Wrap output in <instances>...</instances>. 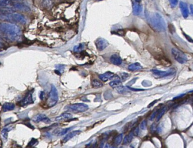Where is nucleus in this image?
I'll use <instances>...</instances> for the list:
<instances>
[{
	"mask_svg": "<svg viewBox=\"0 0 193 148\" xmlns=\"http://www.w3.org/2000/svg\"><path fill=\"white\" fill-rule=\"evenodd\" d=\"M0 31L12 41H18L21 39L22 31L17 25L8 22L0 23Z\"/></svg>",
	"mask_w": 193,
	"mask_h": 148,
	"instance_id": "nucleus-1",
	"label": "nucleus"
},
{
	"mask_svg": "<svg viewBox=\"0 0 193 148\" xmlns=\"http://www.w3.org/2000/svg\"><path fill=\"white\" fill-rule=\"evenodd\" d=\"M149 21L151 26L157 31L164 32L166 31L167 24L164 18L158 13H153L150 16Z\"/></svg>",
	"mask_w": 193,
	"mask_h": 148,
	"instance_id": "nucleus-2",
	"label": "nucleus"
},
{
	"mask_svg": "<svg viewBox=\"0 0 193 148\" xmlns=\"http://www.w3.org/2000/svg\"><path fill=\"white\" fill-rule=\"evenodd\" d=\"M59 100V95L56 87L54 85H52L49 96L47 101V105L49 107H53L57 103Z\"/></svg>",
	"mask_w": 193,
	"mask_h": 148,
	"instance_id": "nucleus-3",
	"label": "nucleus"
},
{
	"mask_svg": "<svg viewBox=\"0 0 193 148\" xmlns=\"http://www.w3.org/2000/svg\"><path fill=\"white\" fill-rule=\"evenodd\" d=\"M171 53L173 59L179 63L183 64H185L187 61V57L181 50L176 48H172Z\"/></svg>",
	"mask_w": 193,
	"mask_h": 148,
	"instance_id": "nucleus-4",
	"label": "nucleus"
},
{
	"mask_svg": "<svg viewBox=\"0 0 193 148\" xmlns=\"http://www.w3.org/2000/svg\"><path fill=\"white\" fill-rule=\"evenodd\" d=\"M89 106L84 103H76L71 105L68 107L69 110L76 113L84 112L89 109Z\"/></svg>",
	"mask_w": 193,
	"mask_h": 148,
	"instance_id": "nucleus-5",
	"label": "nucleus"
},
{
	"mask_svg": "<svg viewBox=\"0 0 193 148\" xmlns=\"http://www.w3.org/2000/svg\"><path fill=\"white\" fill-rule=\"evenodd\" d=\"M151 72L154 74L155 76L160 77V78H164L171 76L173 75L175 73V71L173 69H171L166 71H163L157 70V69H152L151 70Z\"/></svg>",
	"mask_w": 193,
	"mask_h": 148,
	"instance_id": "nucleus-6",
	"label": "nucleus"
},
{
	"mask_svg": "<svg viewBox=\"0 0 193 148\" xmlns=\"http://www.w3.org/2000/svg\"><path fill=\"white\" fill-rule=\"evenodd\" d=\"M33 91L34 90H31L27 93V94L24 97V98L22 100V101H20V105L24 106L34 103Z\"/></svg>",
	"mask_w": 193,
	"mask_h": 148,
	"instance_id": "nucleus-7",
	"label": "nucleus"
},
{
	"mask_svg": "<svg viewBox=\"0 0 193 148\" xmlns=\"http://www.w3.org/2000/svg\"><path fill=\"white\" fill-rule=\"evenodd\" d=\"M96 49L99 51H102L106 49L109 45V42H108L107 40H106L104 38H99L96 41Z\"/></svg>",
	"mask_w": 193,
	"mask_h": 148,
	"instance_id": "nucleus-8",
	"label": "nucleus"
},
{
	"mask_svg": "<svg viewBox=\"0 0 193 148\" xmlns=\"http://www.w3.org/2000/svg\"><path fill=\"white\" fill-rule=\"evenodd\" d=\"M12 8L18 10V11L24 12H27L31 11L30 8L26 4L23 2H13Z\"/></svg>",
	"mask_w": 193,
	"mask_h": 148,
	"instance_id": "nucleus-9",
	"label": "nucleus"
},
{
	"mask_svg": "<svg viewBox=\"0 0 193 148\" xmlns=\"http://www.w3.org/2000/svg\"><path fill=\"white\" fill-rule=\"evenodd\" d=\"M32 120L35 123H39L40 122H42L46 124H49L51 122V120H50L49 118H47L44 114H39V115H36L33 118Z\"/></svg>",
	"mask_w": 193,
	"mask_h": 148,
	"instance_id": "nucleus-10",
	"label": "nucleus"
},
{
	"mask_svg": "<svg viewBox=\"0 0 193 148\" xmlns=\"http://www.w3.org/2000/svg\"><path fill=\"white\" fill-rule=\"evenodd\" d=\"M179 8H180L183 17L185 19L187 18L189 15V10H188L187 4L183 1H180L179 4Z\"/></svg>",
	"mask_w": 193,
	"mask_h": 148,
	"instance_id": "nucleus-11",
	"label": "nucleus"
},
{
	"mask_svg": "<svg viewBox=\"0 0 193 148\" xmlns=\"http://www.w3.org/2000/svg\"><path fill=\"white\" fill-rule=\"evenodd\" d=\"M115 75L114 73H113L112 72L108 71L104 74L99 75V78L103 82H107L109 80H111L113 79V78H115Z\"/></svg>",
	"mask_w": 193,
	"mask_h": 148,
	"instance_id": "nucleus-12",
	"label": "nucleus"
},
{
	"mask_svg": "<svg viewBox=\"0 0 193 148\" xmlns=\"http://www.w3.org/2000/svg\"><path fill=\"white\" fill-rule=\"evenodd\" d=\"M111 62L116 66H120L122 64V59L118 54H114L110 58Z\"/></svg>",
	"mask_w": 193,
	"mask_h": 148,
	"instance_id": "nucleus-13",
	"label": "nucleus"
},
{
	"mask_svg": "<svg viewBox=\"0 0 193 148\" xmlns=\"http://www.w3.org/2000/svg\"><path fill=\"white\" fill-rule=\"evenodd\" d=\"M142 11V7L138 2H134L133 4V13L135 16H138Z\"/></svg>",
	"mask_w": 193,
	"mask_h": 148,
	"instance_id": "nucleus-14",
	"label": "nucleus"
},
{
	"mask_svg": "<svg viewBox=\"0 0 193 148\" xmlns=\"http://www.w3.org/2000/svg\"><path fill=\"white\" fill-rule=\"evenodd\" d=\"M81 133V130H74V131H72V132L68 133V134H67V135L64 137V138L63 142H67L68 141L72 139L73 137H75L76 135L79 134Z\"/></svg>",
	"mask_w": 193,
	"mask_h": 148,
	"instance_id": "nucleus-15",
	"label": "nucleus"
},
{
	"mask_svg": "<svg viewBox=\"0 0 193 148\" xmlns=\"http://www.w3.org/2000/svg\"><path fill=\"white\" fill-rule=\"evenodd\" d=\"M12 0H0V8H10L12 7Z\"/></svg>",
	"mask_w": 193,
	"mask_h": 148,
	"instance_id": "nucleus-16",
	"label": "nucleus"
},
{
	"mask_svg": "<svg viewBox=\"0 0 193 148\" xmlns=\"http://www.w3.org/2000/svg\"><path fill=\"white\" fill-rule=\"evenodd\" d=\"M142 67L139 63H135L131 64L128 66V69L130 71H139L142 69Z\"/></svg>",
	"mask_w": 193,
	"mask_h": 148,
	"instance_id": "nucleus-17",
	"label": "nucleus"
},
{
	"mask_svg": "<svg viewBox=\"0 0 193 148\" xmlns=\"http://www.w3.org/2000/svg\"><path fill=\"white\" fill-rule=\"evenodd\" d=\"M15 106L14 104L11 103H5L2 106V109L4 112L12 111L15 109Z\"/></svg>",
	"mask_w": 193,
	"mask_h": 148,
	"instance_id": "nucleus-18",
	"label": "nucleus"
},
{
	"mask_svg": "<svg viewBox=\"0 0 193 148\" xmlns=\"http://www.w3.org/2000/svg\"><path fill=\"white\" fill-rule=\"evenodd\" d=\"M72 114L69 113V112H64V113H62L60 116L56 118L57 120H61L62 119H70L72 118Z\"/></svg>",
	"mask_w": 193,
	"mask_h": 148,
	"instance_id": "nucleus-19",
	"label": "nucleus"
},
{
	"mask_svg": "<svg viewBox=\"0 0 193 148\" xmlns=\"http://www.w3.org/2000/svg\"><path fill=\"white\" fill-rule=\"evenodd\" d=\"M91 86L93 88L98 89L103 86V84L98 80L94 79L91 81Z\"/></svg>",
	"mask_w": 193,
	"mask_h": 148,
	"instance_id": "nucleus-20",
	"label": "nucleus"
},
{
	"mask_svg": "<svg viewBox=\"0 0 193 148\" xmlns=\"http://www.w3.org/2000/svg\"><path fill=\"white\" fill-rule=\"evenodd\" d=\"M133 133H130V134H128V135H126L125 137H124V138L123 139V143L125 145H127V144H128V143H130L132 141V140H133Z\"/></svg>",
	"mask_w": 193,
	"mask_h": 148,
	"instance_id": "nucleus-21",
	"label": "nucleus"
},
{
	"mask_svg": "<svg viewBox=\"0 0 193 148\" xmlns=\"http://www.w3.org/2000/svg\"><path fill=\"white\" fill-rule=\"evenodd\" d=\"M109 85L111 86L112 88L116 89L117 87L122 85V83H121V82L120 81V80H115V81H111V82L109 83Z\"/></svg>",
	"mask_w": 193,
	"mask_h": 148,
	"instance_id": "nucleus-22",
	"label": "nucleus"
},
{
	"mask_svg": "<svg viewBox=\"0 0 193 148\" xmlns=\"http://www.w3.org/2000/svg\"><path fill=\"white\" fill-rule=\"evenodd\" d=\"M123 140V134H118V135L115 137V144L117 146L119 145L120 143H121V142H122Z\"/></svg>",
	"mask_w": 193,
	"mask_h": 148,
	"instance_id": "nucleus-23",
	"label": "nucleus"
},
{
	"mask_svg": "<svg viewBox=\"0 0 193 148\" xmlns=\"http://www.w3.org/2000/svg\"><path fill=\"white\" fill-rule=\"evenodd\" d=\"M11 130V128H4L2 131H1V135H2V137L3 138V139L4 140H5V141L7 140V139H8V132L9 131H10Z\"/></svg>",
	"mask_w": 193,
	"mask_h": 148,
	"instance_id": "nucleus-24",
	"label": "nucleus"
},
{
	"mask_svg": "<svg viewBox=\"0 0 193 148\" xmlns=\"http://www.w3.org/2000/svg\"><path fill=\"white\" fill-rule=\"evenodd\" d=\"M43 5L45 8H50L53 5L52 0H43Z\"/></svg>",
	"mask_w": 193,
	"mask_h": 148,
	"instance_id": "nucleus-25",
	"label": "nucleus"
},
{
	"mask_svg": "<svg viewBox=\"0 0 193 148\" xmlns=\"http://www.w3.org/2000/svg\"><path fill=\"white\" fill-rule=\"evenodd\" d=\"M166 111H167V108L164 107L161 111L158 112V115H157V121H158L160 119H161V117L163 116V115L165 113V112H166Z\"/></svg>",
	"mask_w": 193,
	"mask_h": 148,
	"instance_id": "nucleus-26",
	"label": "nucleus"
},
{
	"mask_svg": "<svg viewBox=\"0 0 193 148\" xmlns=\"http://www.w3.org/2000/svg\"><path fill=\"white\" fill-rule=\"evenodd\" d=\"M118 76L119 78V79L122 80V81H125L127 78H129V74L123 72V73H120L119 74Z\"/></svg>",
	"mask_w": 193,
	"mask_h": 148,
	"instance_id": "nucleus-27",
	"label": "nucleus"
},
{
	"mask_svg": "<svg viewBox=\"0 0 193 148\" xmlns=\"http://www.w3.org/2000/svg\"><path fill=\"white\" fill-rule=\"evenodd\" d=\"M84 47V45H83V44H79V45L76 46H75V48H74V50L75 52H81L82 50H83Z\"/></svg>",
	"mask_w": 193,
	"mask_h": 148,
	"instance_id": "nucleus-28",
	"label": "nucleus"
},
{
	"mask_svg": "<svg viewBox=\"0 0 193 148\" xmlns=\"http://www.w3.org/2000/svg\"><path fill=\"white\" fill-rule=\"evenodd\" d=\"M38 140H37V139H35V138H32L31 140L29 142V143H28L27 145V147H32V146H34V145H35L37 144V143H38Z\"/></svg>",
	"mask_w": 193,
	"mask_h": 148,
	"instance_id": "nucleus-29",
	"label": "nucleus"
},
{
	"mask_svg": "<svg viewBox=\"0 0 193 148\" xmlns=\"http://www.w3.org/2000/svg\"><path fill=\"white\" fill-rule=\"evenodd\" d=\"M169 2H170L171 7L172 8H174L177 6L179 2V0H168Z\"/></svg>",
	"mask_w": 193,
	"mask_h": 148,
	"instance_id": "nucleus-30",
	"label": "nucleus"
},
{
	"mask_svg": "<svg viewBox=\"0 0 193 148\" xmlns=\"http://www.w3.org/2000/svg\"><path fill=\"white\" fill-rule=\"evenodd\" d=\"M71 128H72V127H69V128H65V129H63L61 130L60 132L58 133V134H59V135H64V134H66L67 133L68 131L70 130Z\"/></svg>",
	"mask_w": 193,
	"mask_h": 148,
	"instance_id": "nucleus-31",
	"label": "nucleus"
},
{
	"mask_svg": "<svg viewBox=\"0 0 193 148\" xmlns=\"http://www.w3.org/2000/svg\"><path fill=\"white\" fill-rule=\"evenodd\" d=\"M146 127H147V121L146 120H143L142 122H141L139 127H140L141 130H145L146 129Z\"/></svg>",
	"mask_w": 193,
	"mask_h": 148,
	"instance_id": "nucleus-32",
	"label": "nucleus"
},
{
	"mask_svg": "<svg viewBox=\"0 0 193 148\" xmlns=\"http://www.w3.org/2000/svg\"><path fill=\"white\" fill-rule=\"evenodd\" d=\"M158 112H159V110H156V111H154L153 113L151 114V116H150V118H149V120L152 121L153 120V119H154V118H155V117L157 116V114L158 113Z\"/></svg>",
	"mask_w": 193,
	"mask_h": 148,
	"instance_id": "nucleus-33",
	"label": "nucleus"
},
{
	"mask_svg": "<svg viewBox=\"0 0 193 148\" xmlns=\"http://www.w3.org/2000/svg\"><path fill=\"white\" fill-rule=\"evenodd\" d=\"M133 136H135V137H137L139 135V128L138 127H136V128H135V129L133 130Z\"/></svg>",
	"mask_w": 193,
	"mask_h": 148,
	"instance_id": "nucleus-34",
	"label": "nucleus"
},
{
	"mask_svg": "<svg viewBox=\"0 0 193 148\" xmlns=\"http://www.w3.org/2000/svg\"><path fill=\"white\" fill-rule=\"evenodd\" d=\"M158 101V100H155V101H154L153 102V103H150V104L149 105H148V108H150L151 106H153L154 104H155L156 103H157V102Z\"/></svg>",
	"mask_w": 193,
	"mask_h": 148,
	"instance_id": "nucleus-35",
	"label": "nucleus"
},
{
	"mask_svg": "<svg viewBox=\"0 0 193 148\" xmlns=\"http://www.w3.org/2000/svg\"><path fill=\"white\" fill-rule=\"evenodd\" d=\"M184 35H185V36L186 37V38L187 39V40H188V41H190V42H193V41L192 40V39H191V38H190V37L187 36V35L186 34H184Z\"/></svg>",
	"mask_w": 193,
	"mask_h": 148,
	"instance_id": "nucleus-36",
	"label": "nucleus"
},
{
	"mask_svg": "<svg viewBox=\"0 0 193 148\" xmlns=\"http://www.w3.org/2000/svg\"><path fill=\"white\" fill-rule=\"evenodd\" d=\"M44 93L43 92V91H41V94H40V98H41V100H44Z\"/></svg>",
	"mask_w": 193,
	"mask_h": 148,
	"instance_id": "nucleus-37",
	"label": "nucleus"
},
{
	"mask_svg": "<svg viewBox=\"0 0 193 148\" xmlns=\"http://www.w3.org/2000/svg\"><path fill=\"white\" fill-rule=\"evenodd\" d=\"M190 9L191 13L192 15H193V4H191V5H190Z\"/></svg>",
	"mask_w": 193,
	"mask_h": 148,
	"instance_id": "nucleus-38",
	"label": "nucleus"
},
{
	"mask_svg": "<svg viewBox=\"0 0 193 148\" xmlns=\"http://www.w3.org/2000/svg\"><path fill=\"white\" fill-rule=\"evenodd\" d=\"M103 148H111L110 147L109 145L108 144V143H106V144L104 145V146Z\"/></svg>",
	"mask_w": 193,
	"mask_h": 148,
	"instance_id": "nucleus-39",
	"label": "nucleus"
},
{
	"mask_svg": "<svg viewBox=\"0 0 193 148\" xmlns=\"http://www.w3.org/2000/svg\"><path fill=\"white\" fill-rule=\"evenodd\" d=\"M184 95H185V94H181V95H180V96H177V97H175L173 99H177V98H180V97H182V96H183Z\"/></svg>",
	"mask_w": 193,
	"mask_h": 148,
	"instance_id": "nucleus-40",
	"label": "nucleus"
},
{
	"mask_svg": "<svg viewBox=\"0 0 193 148\" xmlns=\"http://www.w3.org/2000/svg\"><path fill=\"white\" fill-rule=\"evenodd\" d=\"M2 46H3V44H2V42H1V41H0V48H2Z\"/></svg>",
	"mask_w": 193,
	"mask_h": 148,
	"instance_id": "nucleus-41",
	"label": "nucleus"
},
{
	"mask_svg": "<svg viewBox=\"0 0 193 148\" xmlns=\"http://www.w3.org/2000/svg\"><path fill=\"white\" fill-rule=\"evenodd\" d=\"M134 1H135V2H138V3H139V2H140V1H142V0H134Z\"/></svg>",
	"mask_w": 193,
	"mask_h": 148,
	"instance_id": "nucleus-42",
	"label": "nucleus"
},
{
	"mask_svg": "<svg viewBox=\"0 0 193 148\" xmlns=\"http://www.w3.org/2000/svg\"><path fill=\"white\" fill-rule=\"evenodd\" d=\"M12 1H22V0H12Z\"/></svg>",
	"mask_w": 193,
	"mask_h": 148,
	"instance_id": "nucleus-43",
	"label": "nucleus"
},
{
	"mask_svg": "<svg viewBox=\"0 0 193 148\" xmlns=\"http://www.w3.org/2000/svg\"><path fill=\"white\" fill-rule=\"evenodd\" d=\"M0 148H1V147H0Z\"/></svg>",
	"mask_w": 193,
	"mask_h": 148,
	"instance_id": "nucleus-44",
	"label": "nucleus"
}]
</instances>
